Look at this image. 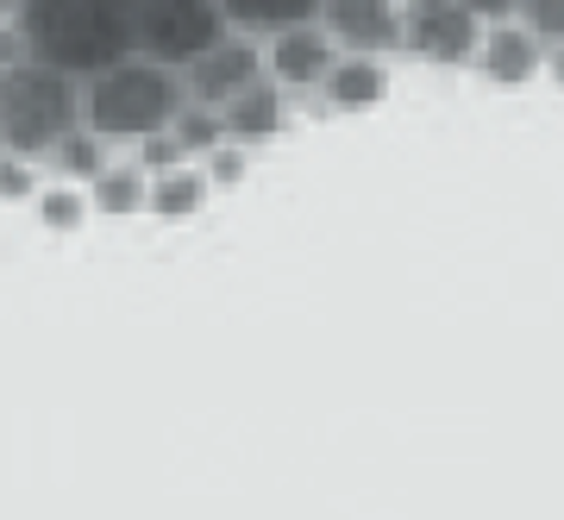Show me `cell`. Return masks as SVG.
<instances>
[{
  "mask_svg": "<svg viewBox=\"0 0 564 520\" xmlns=\"http://www.w3.org/2000/svg\"><path fill=\"white\" fill-rule=\"evenodd\" d=\"M139 7L144 0H13V51L88 82L139 51Z\"/></svg>",
  "mask_w": 564,
  "mask_h": 520,
  "instance_id": "6da1fadb",
  "label": "cell"
},
{
  "mask_svg": "<svg viewBox=\"0 0 564 520\" xmlns=\"http://www.w3.org/2000/svg\"><path fill=\"white\" fill-rule=\"evenodd\" d=\"M76 126H88V82L13 51L0 69V151L44 163Z\"/></svg>",
  "mask_w": 564,
  "mask_h": 520,
  "instance_id": "7a4b0ae2",
  "label": "cell"
},
{
  "mask_svg": "<svg viewBox=\"0 0 564 520\" xmlns=\"http://www.w3.org/2000/svg\"><path fill=\"white\" fill-rule=\"evenodd\" d=\"M182 107H188V76L158 57H144V51L88 76V126L101 139L139 144L151 132H170Z\"/></svg>",
  "mask_w": 564,
  "mask_h": 520,
  "instance_id": "3957f363",
  "label": "cell"
},
{
  "mask_svg": "<svg viewBox=\"0 0 564 520\" xmlns=\"http://www.w3.org/2000/svg\"><path fill=\"white\" fill-rule=\"evenodd\" d=\"M226 32H232L226 0H144L139 7V51L170 69H195Z\"/></svg>",
  "mask_w": 564,
  "mask_h": 520,
  "instance_id": "277c9868",
  "label": "cell"
},
{
  "mask_svg": "<svg viewBox=\"0 0 564 520\" xmlns=\"http://www.w3.org/2000/svg\"><path fill=\"white\" fill-rule=\"evenodd\" d=\"M182 76H188V100H207V107L226 113L245 88H258V82L270 76V51H263V39H251V32H226V39L214 44L195 69H182Z\"/></svg>",
  "mask_w": 564,
  "mask_h": 520,
  "instance_id": "5b68a950",
  "label": "cell"
},
{
  "mask_svg": "<svg viewBox=\"0 0 564 520\" xmlns=\"http://www.w3.org/2000/svg\"><path fill=\"white\" fill-rule=\"evenodd\" d=\"M484 32L489 25L452 0V7H421V13H408V51L402 57H421L433 69H470L477 51H484Z\"/></svg>",
  "mask_w": 564,
  "mask_h": 520,
  "instance_id": "8992f818",
  "label": "cell"
},
{
  "mask_svg": "<svg viewBox=\"0 0 564 520\" xmlns=\"http://www.w3.org/2000/svg\"><path fill=\"white\" fill-rule=\"evenodd\" d=\"M321 25L339 39V51H364V57H395V51H408V7L402 0H326Z\"/></svg>",
  "mask_w": 564,
  "mask_h": 520,
  "instance_id": "52a82bcc",
  "label": "cell"
},
{
  "mask_svg": "<svg viewBox=\"0 0 564 520\" xmlns=\"http://www.w3.org/2000/svg\"><path fill=\"white\" fill-rule=\"evenodd\" d=\"M263 51H270V76H276L289 95H321L326 76H333V63L345 57L339 39H333L321 20L295 25V32H276V39H263Z\"/></svg>",
  "mask_w": 564,
  "mask_h": 520,
  "instance_id": "ba28073f",
  "label": "cell"
},
{
  "mask_svg": "<svg viewBox=\"0 0 564 520\" xmlns=\"http://www.w3.org/2000/svg\"><path fill=\"white\" fill-rule=\"evenodd\" d=\"M545 63H552V51H545V39L533 32L527 20H508V25H489L484 32V51H477V76L496 82V88H527V82L545 76Z\"/></svg>",
  "mask_w": 564,
  "mask_h": 520,
  "instance_id": "9c48e42d",
  "label": "cell"
},
{
  "mask_svg": "<svg viewBox=\"0 0 564 520\" xmlns=\"http://www.w3.org/2000/svg\"><path fill=\"white\" fill-rule=\"evenodd\" d=\"M383 95H389V57H364V51H345L321 88L333 113H370Z\"/></svg>",
  "mask_w": 564,
  "mask_h": 520,
  "instance_id": "30bf717a",
  "label": "cell"
},
{
  "mask_svg": "<svg viewBox=\"0 0 564 520\" xmlns=\"http://www.w3.org/2000/svg\"><path fill=\"white\" fill-rule=\"evenodd\" d=\"M289 126V88L276 76H263L258 88H245L232 107H226V132L239 144H270Z\"/></svg>",
  "mask_w": 564,
  "mask_h": 520,
  "instance_id": "8fae6325",
  "label": "cell"
},
{
  "mask_svg": "<svg viewBox=\"0 0 564 520\" xmlns=\"http://www.w3.org/2000/svg\"><path fill=\"white\" fill-rule=\"evenodd\" d=\"M321 13L326 0H226L232 32H251V39H276V32H295V25H314Z\"/></svg>",
  "mask_w": 564,
  "mask_h": 520,
  "instance_id": "7c38bea8",
  "label": "cell"
},
{
  "mask_svg": "<svg viewBox=\"0 0 564 520\" xmlns=\"http://www.w3.org/2000/svg\"><path fill=\"white\" fill-rule=\"evenodd\" d=\"M107 144H113V139H101L95 126H76V132L44 158V176H51V182H76V188H95L101 170H107Z\"/></svg>",
  "mask_w": 564,
  "mask_h": 520,
  "instance_id": "4fadbf2b",
  "label": "cell"
},
{
  "mask_svg": "<svg viewBox=\"0 0 564 520\" xmlns=\"http://www.w3.org/2000/svg\"><path fill=\"white\" fill-rule=\"evenodd\" d=\"M88 195H95V214H107V220L151 214V170H144V163H107L101 182H95Z\"/></svg>",
  "mask_w": 564,
  "mask_h": 520,
  "instance_id": "5bb4252c",
  "label": "cell"
},
{
  "mask_svg": "<svg viewBox=\"0 0 564 520\" xmlns=\"http://www.w3.org/2000/svg\"><path fill=\"white\" fill-rule=\"evenodd\" d=\"M207 195H214V182H207L202 163H182V170L151 176V214H158V220H188V214H202Z\"/></svg>",
  "mask_w": 564,
  "mask_h": 520,
  "instance_id": "9a60e30c",
  "label": "cell"
},
{
  "mask_svg": "<svg viewBox=\"0 0 564 520\" xmlns=\"http://www.w3.org/2000/svg\"><path fill=\"white\" fill-rule=\"evenodd\" d=\"M170 132H176L182 144H188V158H195V163H202L207 151H220V144L232 139V132H226V113H220V107H207V100H188V107L176 113V126H170Z\"/></svg>",
  "mask_w": 564,
  "mask_h": 520,
  "instance_id": "2e32d148",
  "label": "cell"
},
{
  "mask_svg": "<svg viewBox=\"0 0 564 520\" xmlns=\"http://www.w3.org/2000/svg\"><path fill=\"white\" fill-rule=\"evenodd\" d=\"M88 214H95V195H88V188H76V182H44L39 220L51 226V232H76Z\"/></svg>",
  "mask_w": 564,
  "mask_h": 520,
  "instance_id": "e0dca14e",
  "label": "cell"
},
{
  "mask_svg": "<svg viewBox=\"0 0 564 520\" xmlns=\"http://www.w3.org/2000/svg\"><path fill=\"white\" fill-rule=\"evenodd\" d=\"M39 158H20V151H0V195L7 201H32L39 195Z\"/></svg>",
  "mask_w": 564,
  "mask_h": 520,
  "instance_id": "ac0fdd59",
  "label": "cell"
},
{
  "mask_svg": "<svg viewBox=\"0 0 564 520\" xmlns=\"http://www.w3.org/2000/svg\"><path fill=\"white\" fill-rule=\"evenodd\" d=\"M202 170H207V182H214V188H232V182L251 170V144L226 139L220 151H207V158H202Z\"/></svg>",
  "mask_w": 564,
  "mask_h": 520,
  "instance_id": "d6986e66",
  "label": "cell"
},
{
  "mask_svg": "<svg viewBox=\"0 0 564 520\" xmlns=\"http://www.w3.org/2000/svg\"><path fill=\"white\" fill-rule=\"evenodd\" d=\"M139 163L151 176H163V170H182V163H195V158H188V144L176 132H151V139H139Z\"/></svg>",
  "mask_w": 564,
  "mask_h": 520,
  "instance_id": "ffe728a7",
  "label": "cell"
},
{
  "mask_svg": "<svg viewBox=\"0 0 564 520\" xmlns=\"http://www.w3.org/2000/svg\"><path fill=\"white\" fill-rule=\"evenodd\" d=\"M521 20L545 39V51H558V44H564V0H527Z\"/></svg>",
  "mask_w": 564,
  "mask_h": 520,
  "instance_id": "44dd1931",
  "label": "cell"
},
{
  "mask_svg": "<svg viewBox=\"0 0 564 520\" xmlns=\"http://www.w3.org/2000/svg\"><path fill=\"white\" fill-rule=\"evenodd\" d=\"M464 7H470L484 25H508V20H521L527 13V0H464Z\"/></svg>",
  "mask_w": 564,
  "mask_h": 520,
  "instance_id": "7402d4cb",
  "label": "cell"
},
{
  "mask_svg": "<svg viewBox=\"0 0 564 520\" xmlns=\"http://www.w3.org/2000/svg\"><path fill=\"white\" fill-rule=\"evenodd\" d=\"M545 76H552V82H558V88H564V44H558V51H552V63H545Z\"/></svg>",
  "mask_w": 564,
  "mask_h": 520,
  "instance_id": "603a6c76",
  "label": "cell"
},
{
  "mask_svg": "<svg viewBox=\"0 0 564 520\" xmlns=\"http://www.w3.org/2000/svg\"><path fill=\"white\" fill-rule=\"evenodd\" d=\"M408 13H421V7H452V0H402Z\"/></svg>",
  "mask_w": 564,
  "mask_h": 520,
  "instance_id": "cb8c5ba5",
  "label": "cell"
}]
</instances>
